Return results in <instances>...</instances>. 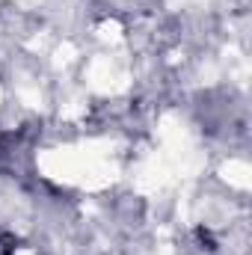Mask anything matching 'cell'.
I'll list each match as a JSON object with an SVG mask.
<instances>
[{"label": "cell", "instance_id": "1", "mask_svg": "<svg viewBox=\"0 0 252 255\" xmlns=\"http://www.w3.org/2000/svg\"><path fill=\"white\" fill-rule=\"evenodd\" d=\"M6 255H36V253H33L30 247H9V250H6Z\"/></svg>", "mask_w": 252, "mask_h": 255}]
</instances>
